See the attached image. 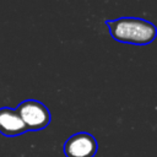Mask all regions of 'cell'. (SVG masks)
<instances>
[{
	"label": "cell",
	"instance_id": "obj_4",
	"mask_svg": "<svg viewBox=\"0 0 157 157\" xmlns=\"http://www.w3.org/2000/svg\"><path fill=\"white\" fill-rule=\"evenodd\" d=\"M28 131L18 112L9 107L0 108V134L7 137L22 135Z\"/></svg>",
	"mask_w": 157,
	"mask_h": 157
},
{
	"label": "cell",
	"instance_id": "obj_3",
	"mask_svg": "<svg viewBox=\"0 0 157 157\" xmlns=\"http://www.w3.org/2000/svg\"><path fill=\"white\" fill-rule=\"evenodd\" d=\"M98 150L96 137L86 131L71 135L64 144L66 157H94Z\"/></svg>",
	"mask_w": 157,
	"mask_h": 157
},
{
	"label": "cell",
	"instance_id": "obj_2",
	"mask_svg": "<svg viewBox=\"0 0 157 157\" xmlns=\"http://www.w3.org/2000/svg\"><path fill=\"white\" fill-rule=\"evenodd\" d=\"M16 110L29 131H38L47 128L52 120L49 109L37 99H26L21 102Z\"/></svg>",
	"mask_w": 157,
	"mask_h": 157
},
{
	"label": "cell",
	"instance_id": "obj_1",
	"mask_svg": "<svg viewBox=\"0 0 157 157\" xmlns=\"http://www.w3.org/2000/svg\"><path fill=\"white\" fill-rule=\"evenodd\" d=\"M109 33L113 39L132 44V45H147L157 37L156 26L144 18L137 17H120L117 20L105 21Z\"/></svg>",
	"mask_w": 157,
	"mask_h": 157
}]
</instances>
